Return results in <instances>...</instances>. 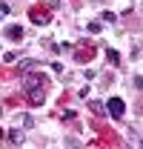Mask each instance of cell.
Wrapping results in <instances>:
<instances>
[{
  "label": "cell",
  "instance_id": "obj_7",
  "mask_svg": "<svg viewBox=\"0 0 143 149\" xmlns=\"http://www.w3.org/2000/svg\"><path fill=\"white\" fill-rule=\"evenodd\" d=\"M89 109L94 112V115H100V118H103V115H106V103H97V100H92V103H89Z\"/></svg>",
  "mask_w": 143,
  "mask_h": 149
},
{
  "label": "cell",
  "instance_id": "obj_12",
  "mask_svg": "<svg viewBox=\"0 0 143 149\" xmlns=\"http://www.w3.org/2000/svg\"><path fill=\"white\" fill-rule=\"evenodd\" d=\"M57 3H60V0H52V6H57Z\"/></svg>",
  "mask_w": 143,
  "mask_h": 149
},
{
  "label": "cell",
  "instance_id": "obj_11",
  "mask_svg": "<svg viewBox=\"0 0 143 149\" xmlns=\"http://www.w3.org/2000/svg\"><path fill=\"white\" fill-rule=\"evenodd\" d=\"M3 15H9V6H6V3H0V17H3Z\"/></svg>",
  "mask_w": 143,
  "mask_h": 149
},
{
  "label": "cell",
  "instance_id": "obj_8",
  "mask_svg": "<svg viewBox=\"0 0 143 149\" xmlns=\"http://www.w3.org/2000/svg\"><path fill=\"white\" fill-rule=\"evenodd\" d=\"M32 20H35L37 26H43V23L49 20V15H40V12H32Z\"/></svg>",
  "mask_w": 143,
  "mask_h": 149
},
{
  "label": "cell",
  "instance_id": "obj_9",
  "mask_svg": "<svg viewBox=\"0 0 143 149\" xmlns=\"http://www.w3.org/2000/svg\"><path fill=\"white\" fill-rule=\"evenodd\" d=\"M106 57H109V60H112V63H117V60H120V55H117V52H115L112 46H109V49H106Z\"/></svg>",
  "mask_w": 143,
  "mask_h": 149
},
{
  "label": "cell",
  "instance_id": "obj_13",
  "mask_svg": "<svg viewBox=\"0 0 143 149\" xmlns=\"http://www.w3.org/2000/svg\"><path fill=\"white\" fill-rule=\"evenodd\" d=\"M0 118H3V106H0Z\"/></svg>",
  "mask_w": 143,
  "mask_h": 149
},
{
  "label": "cell",
  "instance_id": "obj_6",
  "mask_svg": "<svg viewBox=\"0 0 143 149\" xmlns=\"http://www.w3.org/2000/svg\"><path fill=\"white\" fill-rule=\"evenodd\" d=\"M32 66H40V63H37V60H32V57H23V60L17 63V69H23V72H29Z\"/></svg>",
  "mask_w": 143,
  "mask_h": 149
},
{
  "label": "cell",
  "instance_id": "obj_2",
  "mask_svg": "<svg viewBox=\"0 0 143 149\" xmlns=\"http://www.w3.org/2000/svg\"><path fill=\"white\" fill-rule=\"evenodd\" d=\"M106 115H112V118H123V115H126V103L120 100V97H109V100H106Z\"/></svg>",
  "mask_w": 143,
  "mask_h": 149
},
{
  "label": "cell",
  "instance_id": "obj_1",
  "mask_svg": "<svg viewBox=\"0 0 143 149\" xmlns=\"http://www.w3.org/2000/svg\"><path fill=\"white\" fill-rule=\"evenodd\" d=\"M35 86H49V83H46V77H43V74H37V72L29 69V72L23 74V89L29 92V89H35Z\"/></svg>",
  "mask_w": 143,
  "mask_h": 149
},
{
  "label": "cell",
  "instance_id": "obj_4",
  "mask_svg": "<svg viewBox=\"0 0 143 149\" xmlns=\"http://www.w3.org/2000/svg\"><path fill=\"white\" fill-rule=\"evenodd\" d=\"M6 37L9 40H23V29L20 26H6Z\"/></svg>",
  "mask_w": 143,
  "mask_h": 149
},
{
  "label": "cell",
  "instance_id": "obj_10",
  "mask_svg": "<svg viewBox=\"0 0 143 149\" xmlns=\"http://www.w3.org/2000/svg\"><path fill=\"white\" fill-rule=\"evenodd\" d=\"M100 20H106V23H115V20H117V15H115V12H103V15H100Z\"/></svg>",
  "mask_w": 143,
  "mask_h": 149
},
{
  "label": "cell",
  "instance_id": "obj_3",
  "mask_svg": "<svg viewBox=\"0 0 143 149\" xmlns=\"http://www.w3.org/2000/svg\"><path fill=\"white\" fill-rule=\"evenodd\" d=\"M46 89H49V86H35V89H29V100H32V103H43V100H46Z\"/></svg>",
  "mask_w": 143,
  "mask_h": 149
},
{
  "label": "cell",
  "instance_id": "obj_5",
  "mask_svg": "<svg viewBox=\"0 0 143 149\" xmlns=\"http://www.w3.org/2000/svg\"><path fill=\"white\" fill-rule=\"evenodd\" d=\"M9 141H12V143H23V141H26L23 129H12V132H9Z\"/></svg>",
  "mask_w": 143,
  "mask_h": 149
}]
</instances>
